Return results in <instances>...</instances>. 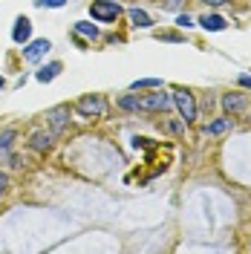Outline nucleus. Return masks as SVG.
Segmentation results:
<instances>
[{
	"mask_svg": "<svg viewBox=\"0 0 251 254\" xmlns=\"http://www.w3.org/2000/svg\"><path fill=\"white\" fill-rule=\"evenodd\" d=\"M202 3H208V6H225V3H231V0H202Z\"/></svg>",
	"mask_w": 251,
	"mask_h": 254,
	"instance_id": "4be33fe9",
	"label": "nucleus"
},
{
	"mask_svg": "<svg viewBox=\"0 0 251 254\" xmlns=\"http://www.w3.org/2000/svg\"><path fill=\"white\" fill-rule=\"evenodd\" d=\"M66 116H69V107H55V110L47 113V119L52 122V130L58 133V130H63V125H66Z\"/></svg>",
	"mask_w": 251,
	"mask_h": 254,
	"instance_id": "1a4fd4ad",
	"label": "nucleus"
},
{
	"mask_svg": "<svg viewBox=\"0 0 251 254\" xmlns=\"http://www.w3.org/2000/svg\"><path fill=\"white\" fill-rule=\"evenodd\" d=\"M90 15H93V20L110 23V20H116L122 15V6L116 0H95V3H90Z\"/></svg>",
	"mask_w": 251,
	"mask_h": 254,
	"instance_id": "f257e3e1",
	"label": "nucleus"
},
{
	"mask_svg": "<svg viewBox=\"0 0 251 254\" xmlns=\"http://www.w3.org/2000/svg\"><path fill=\"white\" fill-rule=\"evenodd\" d=\"M58 72H61V64H58V61H52V64H47V66H41L35 78L41 81V84H47V81H52L55 75H58Z\"/></svg>",
	"mask_w": 251,
	"mask_h": 254,
	"instance_id": "ddd939ff",
	"label": "nucleus"
},
{
	"mask_svg": "<svg viewBox=\"0 0 251 254\" xmlns=\"http://www.w3.org/2000/svg\"><path fill=\"white\" fill-rule=\"evenodd\" d=\"M49 49H52V44H49L47 38H41V41H32L29 47L23 49V58H26V61H41Z\"/></svg>",
	"mask_w": 251,
	"mask_h": 254,
	"instance_id": "39448f33",
	"label": "nucleus"
},
{
	"mask_svg": "<svg viewBox=\"0 0 251 254\" xmlns=\"http://www.w3.org/2000/svg\"><path fill=\"white\" fill-rule=\"evenodd\" d=\"M182 0H159V6H165V9H176Z\"/></svg>",
	"mask_w": 251,
	"mask_h": 254,
	"instance_id": "6ab92c4d",
	"label": "nucleus"
},
{
	"mask_svg": "<svg viewBox=\"0 0 251 254\" xmlns=\"http://www.w3.org/2000/svg\"><path fill=\"white\" fill-rule=\"evenodd\" d=\"M29 147L32 150H38V153H47L49 147H52V136L49 133H32V139H29Z\"/></svg>",
	"mask_w": 251,
	"mask_h": 254,
	"instance_id": "6e6552de",
	"label": "nucleus"
},
{
	"mask_svg": "<svg viewBox=\"0 0 251 254\" xmlns=\"http://www.w3.org/2000/svg\"><path fill=\"white\" fill-rule=\"evenodd\" d=\"M139 101H141V110H171L173 95L153 93V95H144V98H139Z\"/></svg>",
	"mask_w": 251,
	"mask_h": 254,
	"instance_id": "20e7f679",
	"label": "nucleus"
},
{
	"mask_svg": "<svg viewBox=\"0 0 251 254\" xmlns=\"http://www.w3.org/2000/svg\"><path fill=\"white\" fill-rule=\"evenodd\" d=\"M75 35H84V38H98V26H93L90 20H78V23H75Z\"/></svg>",
	"mask_w": 251,
	"mask_h": 254,
	"instance_id": "dca6fc26",
	"label": "nucleus"
},
{
	"mask_svg": "<svg viewBox=\"0 0 251 254\" xmlns=\"http://www.w3.org/2000/svg\"><path fill=\"white\" fill-rule=\"evenodd\" d=\"M6 188H9V176H6V174H0V196L6 193Z\"/></svg>",
	"mask_w": 251,
	"mask_h": 254,
	"instance_id": "aec40b11",
	"label": "nucleus"
},
{
	"mask_svg": "<svg viewBox=\"0 0 251 254\" xmlns=\"http://www.w3.org/2000/svg\"><path fill=\"white\" fill-rule=\"evenodd\" d=\"M17 139V130L15 127H6V130H0V156H9V150H12V142Z\"/></svg>",
	"mask_w": 251,
	"mask_h": 254,
	"instance_id": "9d476101",
	"label": "nucleus"
},
{
	"mask_svg": "<svg viewBox=\"0 0 251 254\" xmlns=\"http://www.w3.org/2000/svg\"><path fill=\"white\" fill-rule=\"evenodd\" d=\"M240 84L243 87H251V75H240Z\"/></svg>",
	"mask_w": 251,
	"mask_h": 254,
	"instance_id": "5701e85b",
	"label": "nucleus"
},
{
	"mask_svg": "<svg viewBox=\"0 0 251 254\" xmlns=\"http://www.w3.org/2000/svg\"><path fill=\"white\" fill-rule=\"evenodd\" d=\"M0 90H3V78H0Z\"/></svg>",
	"mask_w": 251,
	"mask_h": 254,
	"instance_id": "b1692460",
	"label": "nucleus"
},
{
	"mask_svg": "<svg viewBox=\"0 0 251 254\" xmlns=\"http://www.w3.org/2000/svg\"><path fill=\"white\" fill-rule=\"evenodd\" d=\"M176 23H179L182 29H188V26H190V17L188 15H179V20H176Z\"/></svg>",
	"mask_w": 251,
	"mask_h": 254,
	"instance_id": "412c9836",
	"label": "nucleus"
},
{
	"mask_svg": "<svg viewBox=\"0 0 251 254\" xmlns=\"http://www.w3.org/2000/svg\"><path fill=\"white\" fill-rule=\"evenodd\" d=\"M199 26L208 29V32H222V29H225V17H220V15H202V17H199Z\"/></svg>",
	"mask_w": 251,
	"mask_h": 254,
	"instance_id": "9b49d317",
	"label": "nucleus"
},
{
	"mask_svg": "<svg viewBox=\"0 0 251 254\" xmlns=\"http://www.w3.org/2000/svg\"><path fill=\"white\" fill-rule=\"evenodd\" d=\"M147 87H162V78H139V81H133V90H147Z\"/></svg>",
	"mask_w": 251,
	"mask_h": 254,
	"instance_id": "f3484780",
	"label": "nucleus"
},
{
	"mask_svg": "<svg viewBox=\"0 0 251 254\" xmlns=\"http://www.w3.org/2000/svg\"><path fill=\"white\" fill-rule=\"evenodd\" d=\"M228 130H231V119H217V122L205 125V136H222Z\"/></svg>",
	"mask_w": 251,
	"mask_h": 254,
	"instance_id": "f8f14e48",
	"label": "nucleus"
},
{
	"mask_svg": "<svg viewBox=\"0 0 251 254\" xmlns=\"http://www.w3.org/2000/svg\"><path fill=\"white\" fill-rule=\"evenodd\" d=\"M130 20H133V26H139V29H147V26H153V20L147 12H141V9H130Z\"/></svg>",
	"mask_w": 251,
	"mask_h": 254,
	"instance_id": "4468645a",
	"label": "nucleus"
},
{
	"mask_svg": "<svg viewBox=\"0 0 251 254\" xmlns=\"http://www.w3.org/2000/svg\"><path fill=\"white\" fill-rule=\"evenodd\" d=\"M119 107H122V110H130V113H139L141 101H139V95H122V98H119Z\"/></svg>",
	"mask_w": 251,
	"mask_h": 254,
	"instance_id": "2eb2a0df",
	"label": "nucleus"
},
{
	"mask_svg": "<svg viewBox=\"0 0 251 254\" xmlns=\"http://www.w3.org/2000/svg\"><path fill=\"white\" fill-rule=\"evenodd\" d=\"M173 104L179 107L185 122H193L196 119V101H193V95L188 90H173Z\"/></svg>",
	"mask_w": 251,
	"mask_h": 254,
	"instance_id": "7ed1b4c3",
	"label": "nucleus"
},
{
	"mask_svg": "<svg viewBox=\"0 0 251 254\" xmlns=\"http://www.w3.org/2000/svg\"><path fill=\"white\" fill-rule=\"evenodd\" d=\"M75 110H78L81 116H87V119L104 116V113H107V101H104V95H81L78 104H75Z\"/></svg>",
	"mask_w": 251,
	"mask_h": 254,
	"instance_id": "f03ea898",
	"label": "nucleus"
},
{
	"mask_svg": "<svg viewBox=\"0 0 251 254\" xmlns=\"http://www.w3.org/2000/svg\"><path fill=\"white\" fill-rule=\"evenodd\" d=\"M63 3H66V0H38L35 6H41V9H61Z\"/></svg>",
	"mask_w": 251,
	"mask_h": 254,
	"instance_id": "a211bd4d",
	"label": "nucleus"
},
{
	"mask_svg": "<svg viewBox=\"0 0 251 254\" xmlns=\"http://www.w3.org/2000/svg\"><path fill=\"white\" fill-rule=\"evenodd\" d=\"M222 110H225V113H240V110H246V95H240V93L222 95Z\"/></svg>",
	"mask_w": 251,
	"mask_h": 254,
	"instance_id": "0eeeda50",
	"label": "nucleus"
},
{
	"mask_svg": "<svg viewBox=\"0 0 251 254\" xmlns=\"http://www.w3.org/2000/svg\"><path fill=\"white\" fill-rule=\"evenodd\" d=\"M29 35H32L29 17H17L15 29H12V41H15V44H26V41H29Z\"/></svg>",
	"mask_w": 251,
	"mask_h": 254,
	"instance_id": "423d86ee",
	"label": "nucleus"
}]
</instances>
